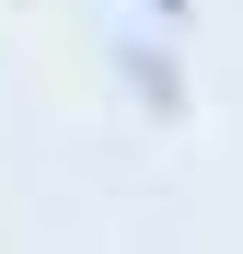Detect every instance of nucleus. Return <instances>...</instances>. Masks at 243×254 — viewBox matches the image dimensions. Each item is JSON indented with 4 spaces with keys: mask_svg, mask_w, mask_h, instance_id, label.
I'll return each instance as SVG.
<instances>
[{
    "mask_svg": "<svg viewBox=\"0 0 243 254\" xmlns=\"http://www.w3.org/2000/svg\"><path fill=\"white\" fill-rule=\"evenodd\" d=\"M151 12H185V0H151Z\"/></svg>",
    "mask_w": 243,
    "mask_h": 254,
    "instance_id": "obj_1",
    "label": "nucleus"
}]
</instances>
